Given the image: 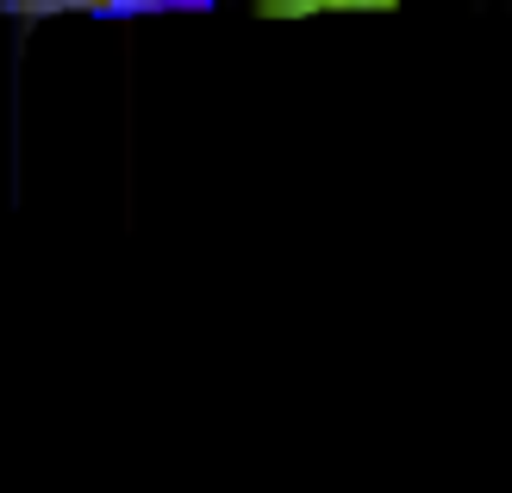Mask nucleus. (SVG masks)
I'll list each match as a JSON object with an SVG mask.
<instances>
[{"mask_svg":"<svg viewBox=\"0 0 512 493\" xmlns=\"http://www.w3.org/2000/svg\"><path fill=\"white\" fill-rule=\"evenodd\" d=\"M344 7H400V0H256L263 19H300V13H344Z\"/></svg>","mask_w":512,"mask_h":493,"instance_id":"obj_1","label":"nucleus"},{"mask_svg":"<svg viewBox=\"0 0 512 493\" xmlns=\"http://www.w3.org/2000/svg\"><path fill=\"white\" fill-rule=\"evenodd\" d=\"M0 7H19V13H94V7H157V0H0Z\"/></svg>","mask_w":512,"mask_h":493,"instance_id":"obj_2","label":"nucleus"}]
</instances>
